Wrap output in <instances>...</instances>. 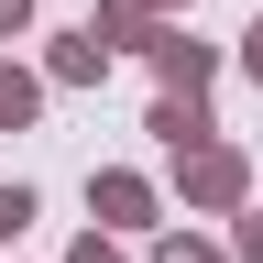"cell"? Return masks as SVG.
Masks as SVG:
<instances>
[{
  "label": "cell",
  "instance_id": "6da1fadb",
  "mask_svg": "<svg viewBox=\"0 0 263 263\" xmlns=\"http://www.w3.org/2000/svg\"><path fill=\"white\" fill-rule=\"evenodd\" d=\"M186 186L209 197V209H230V197H241V154H219V143H209V154L186 164Z\"/></svg>",
  "mask_w": 263,
  "mask_h": 263
},
{
  "label": "cell",
  "instance_id": "7a4b0ae2",
  "mask_svg": "<svg viewBox=\"0 0 263 263\" xmlns=\"http://www.w3.org/2000/svg\"><path fill=\"white\" fill-rule=\"evenodd\" d=\"M154 132H164L176 154H209V110H197V99H164V110H154Z\"/></svg>",
  "mask_w": 263,
  "mask_h": 263
},
{
  "label": "cell",
  "instance_id": "3957f363",
  "mask_svg": "<svg viewBox=\"0 0 263 263\" xmlns=\"http://www.w3.org/2000/svg\"><path fill=\"white\" fill-rule=\"evenodd\" d=\"M154 55H164V88H176V99H197V88H209V55H197L186 33H176V44H154Z\"/></svg>",
  "mask_w": 263,
  "mask_h": 263
},
{
  "label": "cell",
  "instance_id": "277c9868",
  "mask_svg": "<svg viewBox=\"0 0 263 263\" xmlns=\"http://www.w3.org/2000/svg\"><path fill=\"white\" fill-rule=\"evenodd\" d=\"M88 197H99V209H110V219H143V209H154V197H143V176H99Z\"/></svg>",
  "mask_w": 263,
  "mask_h": 263
},
{
  "label": "cell",
  "instance_id": "5b68a950",
  "mask_svg": "<svg viewBox=\"0 0 263 263\" xmlns=\"http://www.w3.org/2000/svg\"><path fill=\"white\" fill-rule=\"evenodd\" d=\"M99 55H110L99 33H66V44H55V77H99Z\"/></svg>",
  "mask_w": 263,
  "mask_h": 263
},
{
  "label": "cell",
  "instance_id": "8992f818",
  "mask_svg": "<svg viewBox=\"0 0 263 263\" xmlns=\"http://www.w3.org/2000/svg\"><path fill=\"white\" fill-rule=\"evenodd\" d=\"M0 121H33V77L22 66H0Z\"/></svg>",
  "mask_w": 263,
  "mask_h": 263
},
{
  "label": "cell",
  "instance_id": "52a82bcc",
  "mask_svg": "<svg viewBox=\"0 0 263 263\" xmlns=\"http://www.w3.org/2000/svg\"><path fill=\"white\" fill-rule=\"evenodd\" d=\"M22 219H33V197H22V186H0V241H11Z\"/></svg>",
  "mask_w": 263,
  "mask_h": 263
},
{
  "label": "cell",
  "instance_id": "ba28073f",
  "mask_svg": "<svg viewBox=\"0 0 263 263\" xmlns=\"http://www.w3.org/2000/svg\"><path fill=\"white\" fill-rule=\"evenodd\" d=\"M164 263H219V252L209 241H164Z\"/></svg>",
  "mask_w": 263,
  "mask_h": 263
},
{
  "label": "cell",
  "instance_id": "9c48e42d",
  "mask_svg": "<svg viewBox=\"0 0 263 263\" xmlns=\"http://www.w3.org/2000/svg\"><path fill=\"white\" fill-rule=\"evenodd\" d=\"M241 263H263V219H241Z\"/></svg>",
  "mask_w": 263,
  "mask_h": 263
},
{
  "label": "cell",
  "instance_id": "30bf717a",
  "mask_svg": "<svg viewBox=\"0 0 263 263\" xmlns=\"http://www.w3.org/2000/svg\"><path fill=\"white\" fill-rule=\"evenodd\" d=\"M241 55H252V77H263V22H252V33H241Z\"/></svg>",
  "mask_w": 263,
  "mask_h": 263
},
{
  "label": "cell",
  "instance_id": "8fae6325",
  "mask_svg": "<svg viewBox=\"0 0 263 263\" xmlns=\"http://www.w3.org/2000/svg\"><path fill=\"white\" fill-rule=\"evenodd\" d=\"M77 263H121V252H110V241H77Z\"/></svg>",
  "mask_w": 263,
  "mask_h": 263
},
{
  "label": "cell",
  "instance_id": "7c38bea8",
  "mask_svg": "<svg viewBox=\"0 0 263 263\" xmlns=\"http://www.w3.org/2000/svg\"><path fill=\"white\" fill-rule=\"evenodd\" d=\"M22 11H33V0H0V33H11V22H22Z\"/></svg>",
  "mask_w": 263,
  "mask_h": 263
},
{
  "label": "cell",
  "instance_id": "4fadbf2b",
  "mask_svg": "<svg viewBox=\"0 0 263 263\" xmlns=\"http://www.w3.org/2000/svg\"><path fill=\"white\" fill-rule=\"evenodd\" d=\"M143 11H164V0H121V22H143Z\"/></svg>",
  "mask_w": 263,
  "mask_h": 263
}]
</instances>
